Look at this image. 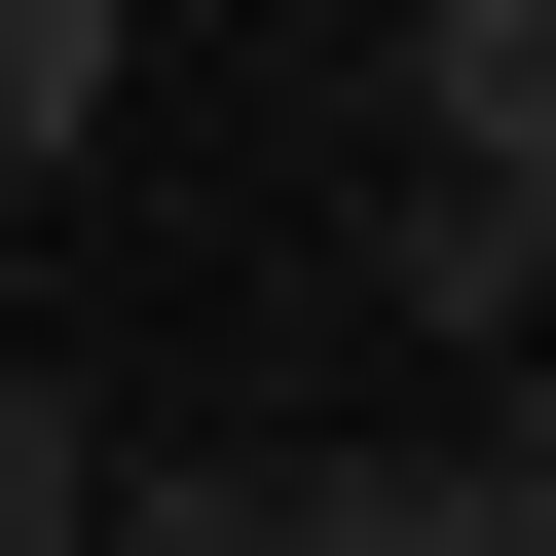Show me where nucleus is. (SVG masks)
I'll use <instances>...</instances> for the list:
<instances>
[{
	"mask_svg": "<svg viewBox=\"0 0 556 556\" xmlns=\"http://www.w3.org/2000/svg\"><path fill=\"white\" fill-rule=\"evenodd\" d=\"M371 298H408V334H482V371H556V186H445V149H371Z\"/></svg>",
	"mask_w": 556,
	"mask_h": 556,
	"instance_id": "1",
	"label": "nucleus"
},
{
	"mask_svg": "<svg viewBox=\"0 0 556 556\" xmlns=\"http://www.w3.org/2000/svg\"><path fill=\"white\" fill-rule=\"evenodd\" d=\"M371 149H445V186H556V0H408V38H371Z\"/></svg>",
	"mask_w": 556,
	"mask_h": 556,
	"instance_id": "2",
	"label": "nucleus"
},
{
	"mask_svg": "<svg viewBox=\"0 0 556 556\" xmlns=\"http://www.w3.org/2000/svg\"><path fill=\"white\" fill-rule=\"evenodd\" d=\"M112 75H149V38H112V0H0V223H38V186L112 149Z\"/></svg>",
	"mask_w": 556,
	"mask_h": 556,
	"instance_id": "3",
	"label": "nucleus"
},
{
	"mask_svg": "<svg viewBox=\"0 0 556 556\" xmlns=\"http://www.w3.org/2000/svg\"><path fill=\"white\" fill-rule=\"evenodd\" d=\"M0 556H112V408H75L38 334H0Z\"/></svg>",
	"mask_w": 556,
	"mask_h": 556,
	"instance_id": "4",
	"label": "nucleus"
},
{
	"mask_svg": "<svg viewBox=\"0 0 556 556\" xmlns=\"http://www.w3.org/2000/svg\"><path fill=\"white\" fill-rule=\"evenodd\" d=\"M112 556H298V445H112Z\"/></svg>",
	"mask_w": 556,
	"mask_h": 556,
	"instance_id": "5",
	"label": "nucleus"
},
{
	"mask_svg": "<svg viewBox=\"0 0 556 556\" xmlns=\"http://www.w3.org/2000/svg\"><path fill=\"white\" fill-rule=\"evenodd\" d=\"M0 334H38V223H0Z\"/></svg>",
	"mask_w": 556,
	"mask_h": 556,
	"instance_id": "6",
	"label": "nucleus"
}]
</instances>
